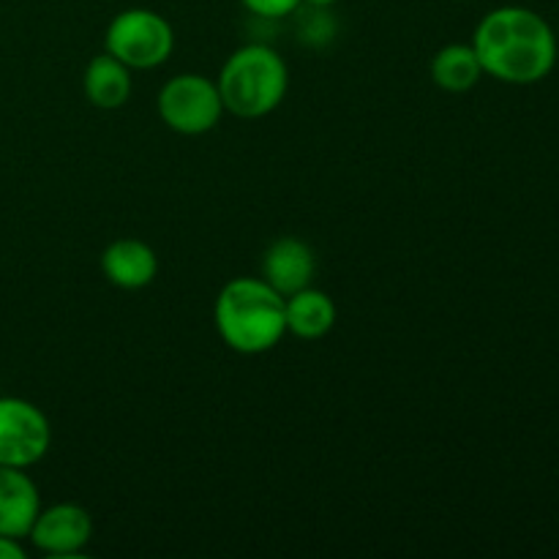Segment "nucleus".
<instances>
[{
  "instance_id": "8",
  "label": "nucleus",
  "mask_w": 559,
  "mask_h": 559,
  "mask_svg": "<svg viewBox=\"0 0 559 559\" xmlns=\"http://www.w3.org/2000/svg\"><path fill=\"white\" fill-rule=\"evenodd\" d=\"M317 273V257L306 240L278 238L267 246L262 257V278L276 289L278 295H293L298 289L311 287V278Z\"/></svg>"
},
{
  "instance_id": "10",
  "label": "nucleus",
  "mask_w": 559,
  "mask_h": 559,
  "mask_svg": "<svg viewBox=\"0 0 559 559\" xmlns=\"http://www.w3.org/2000/svg\"><path fill=\"white\" fill-rule=\"evenodd\" d=\"M102 271L109 284L118 289L147 287L158 273V257L145 240L140 238H118L102 251Z\"/></svg>"
},
{
  "instance_id": "4",
  "label": "nucleus",
  "mask_w": 559,
  "mask_h": 559,
  "mask_svg": "<svg viewBox=\"0 0 559 559\" xmlns=\"http://www.w3.org/2000/svg\"><path fill=\"white\" fill-rule=\"evenodd\" d=\"M104 47L131 71L156 69L167 63L175 49V31L151 9H126L109 22Z\"/></svg>"
},
{
  "instance_id": "9",
  "label": "nucleus",
  "mask_w": 559,
  "mask_h": 559,
  "mask_svg": "<svg viewBox=\"0 0 559 559\" xmlns=\"http://www.w3.org/2000/svg\"><path fill=\"white\" fill-rule=\"evenodd\" d=\"M41 511L38 486L20 467H0V535L27 538Z\"/></svg>"
},
{
  "instance_id": "2",
  "label": "nucleus",
  "mask_w": 559,
  "mask_h": 559,
  "mask_svg": "<svg viewBox=\"0 0 559 559\" xmlns=\"http://www.w3.org/2000/svg\"><path fill=\"white\" fill-rule=\"evenodd\" d=\"M213 322L229 349L240 355H262L287 336L284 295L265 278H233L218 293Z\"/></svg>"
},
{
  "instance_id": "16",
  "label": "nucleus",
  "mask_w": 559,
  "mask_h": 559,
  "mask_svg": "<svg viewBox=\"0 0 559 559\" xmlns=\"http://www.w3.org/2000/svg\"><path fill=\"white\" fill-rule=\"evenodd\" d=\"M27 551L22 549L20 538H9V535H0V559H25Z\"/></svg>"
},
{
  "instance_id": "15",
  "label": "nucleus",
  "mask_w": 559,
  "mask_h": 559,
  "mask_svg": "<svg viewBox=\"0 0 559 559\" xmlns=\"http://www.w3.org/2000/svg\"><path fill=\"white\" fill-rule=\"evenodd\" d=\"M240 3L260 20H284L293 16L304 0H240Z\"/></svg>"
},
{
  "instance_id": "11",
  "label": "nucleus",
  "mask_w": 559,
  "mask_h": 559,
  "mask_svg": "<svg viewBox=\"0 0 559 559\" xmlns=\"http://www.w3.org/2000/svg\"><path fill=\"white\" fill-rule=\"evenodd\" d=\"M284 317H287V333L304 342H317L336 325V304L322 289L306 287L284 298Z\"/></svg>"
},
{
  "instance_id": "17",
  "label": "nucleus",
  "mask_w": 559,
  "mask_h": 559,
  "mask_svg": "<svg viewBox=\"0 0 559 559\" xmlns=\"http://www.w3.org/2000/svg\"><path fill=\"white\" fill-rule=\"evenodd\" d=\"M306 5H314V9H331L333 3H338V0H304Z\"/></svg>"
},
{
  "instance_id": "3",
  "label": "nucleus",
  "mask_w": 559,
  "mask_h": 559,
  "mask_svg": "<svg viewBox=\"0 0 559 559\" xmlns=\"http://www.w3.org/2000/svg\"><path fill=\"white\" fill-rule=\"evenodd\" d=\"M216 85L222 93L224 112L257 120L271 115L284 102L289 69L282 55L267 44H246L224 60Z\"/></svg>"
},
{
  "instance_id": "13",
  "label": "nucleus",
  "mask_w": 559,
  "mask_h": 559,
  "mask_svg": "<svg viewBox=\"0 0 559 559\" xmlns=\"http://www.w3.org/2000/svg\"><path fill=\"white\" fill-rule=\"evenodd\" d=\"M429 69L435 85L448 93L473 91L484 76V66H480L473 44H445L435 52Z\"/></svg>"
},
{
  "instance_id": "12",
  "label": "nucleus",
  "mask_w": 559,
  "mask_h": 559,
  "mask_svg": "<svg viewBox=\"0 0 559 559\" xmlns=\"http://www.w3.org/2000/svg\"><path fill=\"white\" fill-rule=\"evenodd\" d=\"M82 91L98 109H120L131 98V69L115 55L102 52L91 58L82 74Z\"/></svg>"
},
{
  "instance_id": "14",
  "label": "nucleus",
  "mask_w": 559,
  "mask_h": 559,
  "mask_svg": "<svg viewBox=\"0 0 559 559\" xmlns=\"http://www.w3.org/2000/svg\"><path fill=\"white\" fill-rule=\"evenodd\" d=\"M293 16H298V38L309 47H322L336 36V22H333L331 11L314 9V5L300 3V9Z\"/></svg>"
},
{
  "instance_id": "1",
  "label": "nucleus",
  "mask_w": 559,
  "mask_h": 559,
  "mask_svg": "<svg viewBox=\"0 0 559 559\" xmlns=\"http://www.w3.org/2000/svg\"><path fill=\"white\" fill-rule=\"evenodd\" d=\"M484 74L506 85H535L557 66L555 27L533 9L502 5L478 22L473 36Z\"/></svg>"
},
{
  "instance_id": "7",
  "label": "nucleus",
  "mask_w": 559,
  "mask_h": 559,
  "mask_svg": "<svg viewBox=\"0 0 559 559\" xmlns=\"http://www.w3.org/2000/svg\"><path fill=\"white\" fill-rule=\"evenodd\" d=\"M31 544L49 557H76L93 538V519L76 502L41 508L27 533Z\"/></svg>"
},
{
  "instance_id": "5",
  "label": "nucleus",
  "mask_w": 559,
  "mask_h": 559,
  "mask_svg": "<svg viewBox=\"0 0 559 559\" xmlns=\"http://www.w3.org/2000/svg\"><path fill=\"white\" fill-rule=\"evenodd\" d=\"M156 109L162 123L175 134L200 136L216 129L224 115V102L211 76L175 74L158 91Z\"/></svg>"
},
{
  "instance_id": "6",
  "label": "nucleus",
  "mask_w": 559,
  "mask_h": 559,
  "mask_svg": "<svg viewBox=\"0 0 559 559\" xmlns=\"http://www.w3.org/2000/svg\"><path fill=\"white\" fill-rule=\"evenodd\" d=\"M52 429L41 409L20 396H0V467L27 469L41 462Z\"/></svg>"
}]
</instances>
